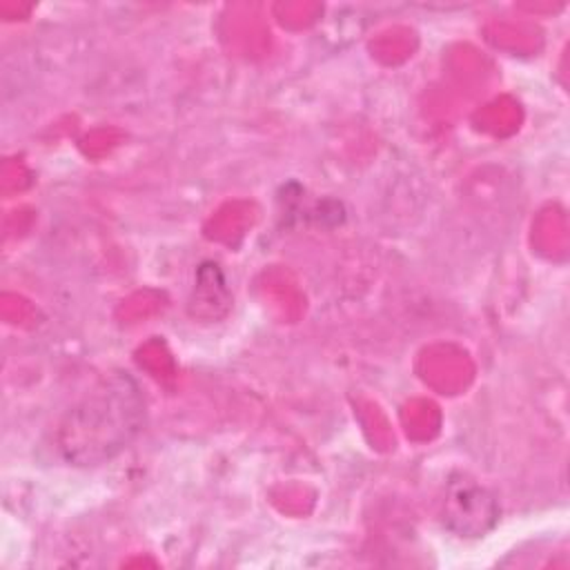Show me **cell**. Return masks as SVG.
Segmentation results:
<instances>
[{
    "instance_id": "obj_2",
    "label": "cell",
    "mask_w": 570,
    "mask_h": 570,
    "mask_svg": "<svg viewBox=\"0 0 570 570\" xmlns=\"http://www.w3.org/2000/svg\"><path fill=\"white\" fill-rule=\"evenodd\" d=\"M499 519L492 492L468 476L450 479L443 501V523L459 537H483Z\"/></svg>"
},
{
    "instance_id": "obj_1",
    "label": "cell",
    "mask_w": 570,
    "mask_h": 570,
    "mask_svg": "<svg viewBox=\"0 0 570 570\" xmlns=\"http://www.w3.org/2000/svg\"><path fill=\"white\" fill-rule=\"evenodd\" d=\"M145 425V396L127 372L96 383L67 410L58 448L73 465H100L122 452Z\"/></svg>"
}]
</instances>
